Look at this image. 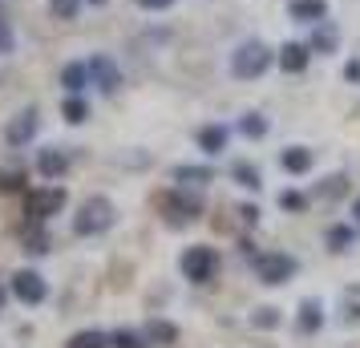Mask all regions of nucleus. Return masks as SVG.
Wrapping results in <instances>:
<instances>
[{
    "label": "nucleus",
    "instance_id": "nucleus-21",
    "mask_svg": "<svg viewBox=\"0 0 360 348\" xmlns=\"http://www.w3.org/2000/svg\"><path fill=\"white\" fill-rule=\"evenodd\" d=\"M61 114H65V122H73V126H82L85 117H89V110H85V101L77 98V94H69L65 105H61Z\"/></svg>",
    "mask_w": 360,
    "mask_h": 348
},
{
    "label": "nucleus",
    "instance_id": "nucleus-25",
    "mask_svg": "<svg viewBox=\"0 0 360 348\" xmlns=\"http://www.w3.org/2000/svg\"><path fill=\"white\" fill-rule=\"evenodd\" d=\"M239 130H243L247 138H263V134H267V122H263V114H247L243 122H239Z\"/></svg>",
    "mask_w": 360,
    "mask_h": 348
},
{
    "label": "nucleus",
    "instance_id": "nucleus-38",
    "mask_svg": "<svg viewBox=\"0 0 360 348\" xmlns=\"http://www.w3.org/2000/svg\"><path fill=\"white\" fill-rule=\"evenodd\" d=\"M89 4H105V0H89Z\"/></svg>",
    "mask_w": 360,
    "mask_h": 348
},
{
    "label": "nucleus",
    "instance_id": "nucleus-15",
    "mask_svg": "<svg viewBox=\"0 0 360 348\" xmlns=\"http://www.w3.org/2000/svg\"><path fill=\"white\" fill-rule=\"evenodd\" d=\"M295 324H300V332H316L320 324H324V308H320L316 299H304V304H300V320H295Z\"/></svg>",
    "mask_w": 360,
    "mask_h": 348
},
{
    "label": "nucleus",
    "instance_id": "nucleus-7",
    "mask_svg": "<svg viewBox=\"0 0 360 348\" xmlns=\"http://www.w3.org/2000/svg\"><path fill=\"white\" fill-rule=\"evenodd\" d=\"M13 296H17L20 304H41V299L49 296V288H45V280H41L37 271H29V267H25V271H17V276H13Z\"/></svg>",
    "mask_w": 360,
    "mask_h": 348
},
{
    "label": "nucleus",
    "instance_id": "nucleus-27",
    "mask_svg": "<svg viewBox=\"0 0 360 348\" xmlns=\"http://www.w3.org/2000/svg\"><path fill=\"white\" fill-rule=\"evenodd\" d=\"M77 4H82V0H49V8H53L61 20H73V17H77Z\"/></svg>",
    "mask_w": 360,
    "mask_h": 348
},
{
    "label": "nucleus",
    "instance_id": "nucleus-8",
    "mask_svg": "<svg viewBox=\"0 0 360 348\" xmlns=\"http://www.w3.org/2000/svg\"><path fill=\"white\" fill-rule=\"evenodd\" d=\"M162 207L170 211V227H182L186 219H198V211H202V202H198V199H186V195H166Z\"/></svg>",
    "mask_w": 360,
    "mask_h": 348
},
{
    "label": "nucleus",
    "instance_id": "nucleus-31",
    "mask_svg": "<svg viewBox=\"0 0 360 348\" xmlns=\"http://www.w3.org/2000/svg\"><path fill=\"white\" fill-rule=\"evenodd\" d=\"M0 53H13V29H8V20H0Z\"/></svg>",
    "mask_w": 360,
    "mask_h": 348
},
{
    "label": "nucleus",
    "instance_id": "nucleus-10",
    "mask_svg": "<svg viewBox=\"0 0 360 348\" xmlns=\"http://www.w3.org/2000/svg\"><path fill=\"white\" fill-rule=\"evenodd\" d=\"M279 166H283L288 174H308L311 170V150H304V146L283 150V154H279Z\"/></svg>",
    "mask_w": 360,
    "mask_h": 348
},
{
    "label": "nucleus",
    "instance_id": "nucleus-1",
    "mask_svg": "<svg viewBox=\"0 0 360 348\" xmlns=\"http://www.w3.org/2000/svg\"><path fill=\"white\" fill-rule=\"evenodd\" d=\"M114 202L105 199V195H94V199H85L82 202V211L73 215V231L77 235H101V231H110L114 227Z\"/></svg>",
    "mask_w": 360,
    "mask_h": 348
},
{
    "label": "nucleus",
    "instance_id": "nucleus-37",
    "mask_svg": "<svg viewBox=\"0 0 360 348\" xmlns=\"http://www.w3.org/2000/svg\"><path fill=\"white\" fill-rule=\"evenodd\" d=\"M352 215H356V223H360V199H356V202H352Z\"/></svg>",
    "mask_w": 360,
    "mask_h": 348
},
{
    "label": "nucleus",
    "instance_id": "nucleus-23",
    "mask_svg": "<svg viewBox=\"0 0 360 348\" xmlns=\"http://www.w3.org/2000/svg\"><path fill=\"white\" fill-rule=\"evenodd\" d=\"M25 251H33V255H45V251H49V235L41 231V227L25 231Z\"/></svg>",
    "mask_w": 360,
    "mask_h": 348
},
{
    "label": "nucleus",
    "instance_id": "nucleus-32",
    "mask_svg": "<svg viewBox=\"0 0 360 348\" xmlns=\"http://www.w3.org/2000/svg\"><path fill=\"white\" fill-rule=\"evenodd\" d=\"M344 191V179L336 174V179H328V186H324V195H340Z\"/></svg>",
    "mask_w": 360,
    "mask_h": 348
},
{
    "label": "nucleus",
    "instance_id": "nucleus-20",
    "mask_svg": "<svg viewBox=\"0 0 360 348\" xmlns=\"http://www.w3.org/2000/svg\"><path fill=\"white\" fill-rule=\"evenodd\" d=\"M311 49L316 53H332L336 49V29H332L328 20H320V29H316V37H311Z\"/></svg>",
    "mask_w": 360,
    "mask_h": 348
},
{
    "label": "nucleus",
    "instance_id": "nucleus-4",
    "mask_svg": "<svg viewBox=\"0 0 360 348\" xmlns=\"http://www.w3.org/2000/svg\"><path fill=\"white\" fill-rule=\"evenodd\" d=\"M214 271H219V255H214V247L198 243V247H186V251H182V276H186L191 283L214 280Z\"/></svg>",
    "mask_w": 360,
    "mask_h": 348
},
{
    "label": "nucleus",
    "instance_id": "nucleus-11",
    "mask_svg": "<svg viewBox=\"0 0 360 348\" xmlns=\"http://www.w3.org/2000/svg\"><path fill=\"white\" fill-rule=\"evenodd\" d=\"M37 170L45 174V179H61L69 170V158L61 150H41V158H37Z\"/></svg>",
    "mask_w": 360,
    "mask_h": 348
},
{
    "label": "nucleus",
    "instance_id": "nucleus-12",
    "mask_svg": "<svg viewBox=\"0 0 360 348\" xmlns=\"http://www.w3.org/2000/svg\"><path fill=\"white\" fill-rule=\"evenodd\" d=\"M146 340L150 344H158V348H170L174 340H179V328H174L170 320H150L146 324Z\"/></svg>",
    "mask_w": 360,
    "mask_h": 348
},
{
    "label": "nucleus",
    "instance_id": "nucleus-6",
    "mask_svg": "<svg viewBox=\"0 0 360 348\" xmlns=\"http://www.w3.org/2000/svg\"><path fill=\"white\" fill-rule=\"evenodd\" d=\"M85 69H89V82L98 85L101 94H117V85H122V69H117L105 53H94Z\"/></svg>",
    "mask_w": 360,
    "mask_h": 348
},
{
    "label": "nucleus",
    "instance_id": "nucleus-14",
    "mask_svg": "<svg viewBox=\"0 0 360 348\" xmlns=\"http://www.w3.org/2000/svg\"><path fill=\"white\" fill-rule=\"evenodd\" d=\"M198 146L207 150V154H223L227 150V130L223 126H202L198 130Z\"/></svg>",
    "mask_w": 360,
    "mask_h": 348
},
{
    "label": "nucleus",
    "instance_id": "nucleus-16",
    "mask_svg": "<svg viewBox=\"0 0 360 348\" xmlns=\"http://www.w3.org/2000/svg\"><path fill=\"white\" fill-rule=\"evenodd\" d=\"M328 4L324 0H292V17L295 20H324Z\"/></svg>",
    "mask_w": 360,
    "mask_h": 348
},
{
    "label": "nucleus",
    "instance_id": "nucleus-3",
    "mask_svg": "<svg viewBox=\"0 0 360 348\" xmlns=\"http://www.w3.org/2000/svg\"><path fill=\"white\" fill-rule=\"evenodd\" d=\"M61 207H65V191L61 186H37V191L25 195V215L33 223H45L49 215H61Z\"/></svg>",
    "mask_w": 360,
    "mask_h": 348
},
{
    "label": "nucleus",
    "instance_id": "nucleus-24",
    "mask_svg": "<svg viewBox=\"0 0 360 348\" xmlns=\"http://www.w3.org/2000/svg\"><path fill=\"white\" fill-rule=\"evenodd\" d=\"M352 239H356V235H352V227H332V231H328L332 251H348V247H352Z\"/></svg>",
    "mask_w": 360,
    "mask_h": 348
},
{
    "label": "nucleus",
    "instance_id": "nucleus-29",
    "mask_svg": "<svg viewBox=\"0 0 360 348\" xmlns=\"http://www.w3.org/2000/svg\"><path fill=\"white\" fill-rule=\"evenodd\" d=\"M20 179H25L20 170H0V191H17Z\"/></svg>",
    "mask_w": 360,
    "mask_h": 348
},
{
    "label": "nucleus",
    "instance_id": "nucleus-34",
    "mask_svg": "<svg viewBox=\"0 0 360 348\" xmlns=\"http://www.w3.org/2000/svg\"><path fill=\"white\" fill-rule=\"evenodd\" d=\"M138 4H142V8H170L174 0H138Z\"/></svg>",
    "mask_w": 360,
    "mask_h": 348
},
{
    "label": "nucleus",
    "instance_id": "nucleus-9",
    "mask_svg": "<svg viewBox=\"0 0 360 348\" xmlns=\"http://www.w3.org/2000/svg\"><path fill=\"white\" fill-rule=\"evenodd\" d=\"M33 134H37V110H25V114H17L8 122L4 138H8L13 146H25V142H33Z\"/></svg>",
    "mask_w": 360,
    "mask_h": 348
},
{
    "label": "nucleus",
    "instance_id": "nucleus-35",
    "mask_svg": "<svg viewBox=\"0 0 360 348\" xmlns=\"http://www.w3.org/2000/svg\"><path fill=\"white\" fill-rule=\"evenodd\" d=\"M344 77H348V82H360V61H352V65L344 69Z\"/></svg>",
    "mask_w": 360,
    "mask_h": 348
},
{
    "label": "nucleus",
    "instance_id": "nucleus-36",
    "mask_svg": "<svg viewBox=\"0 0 360 348\" xmlns=\"http://www.w3.org/2000/svg\"><path fill=\"white\" fill-rule=\"evenodd\" d=\"M4 304H8V292H4V283H0V312H4Z\"/></svg>",
    "mask_w": 360,
    "mask_h": 348
},
{
    "label": "nucleus",
    "instance_id": "nucleus-2",
    "mask_svg": "<svg viewBox=\"0 0 360 348\" xmlns=\"http://www.w3.org/2000/svg\"><path fill=\"white\" fill-rule=\"evenodd\" d=\"M267 65H271V49H267L263 41H247V45H239L235 57H231V73H235V77H243V82L267 73Z\"/></svg>",
    "mask_w": 360,
    "mask_h": 348
},
{
    "label": "nucleus",
    "instance_id": "nucleus-22",
    "mask_svg": "<svg viewBox=\"0 0 360 348\" xmlns=\"http://www.w3.org/2000/svg\"><path fill=\"white\" fill-rule=\"evenodd\" d=\"M174 179H179V183H211L214 174L211 170H207V166H179V170H174Z\"/></svg>",
    "mask_w": 360,
    "mask_h": 348
},
{
    "label": "nucleus",
    "instance_id": "nucleus-5",
    "mask_svg": "<svg viewBox=\"0 0 360 348\" xmlns=\"http://www.w3.org/2000/svg\"><path fill=\"white\" fill-rule=\"evenodd\" d=\"M295 271H300V264H295L292 255H283V251H263V255H255V276L263 283H288Z\"/></svg>",
    "mask_w": 360,
    "mask_h": 348
},
{
    "label": "nucleus",
    "instance_id": "nucleus-26",
    "mask_svg": "<svg viewBox=\"0 0 360 348\" xmlns=\"http://www.w3.org/2000/svg\"><path fill=\"white\" fill-rule=\"evenodd\" d=\"M251 324H255V328H276V324H279V312H276V308H255Z\"/></svg>",
    "mask_w": 360,
    "mask_h": 348
},
{
    "label": "nucleus",
    "instance_id": "nucleus-33",
    "mask_svg": "<svg viewBox=\"0 0 360 348\" xmlns=\"http://www.w3.org/2000/svg\"><path fill=\"white\" fill-rule=\"evenodd\" d=\"M239 215H243V223H255L259 219V207H239Z\"/></svg>",
    "mask_w": 360,
    "mask_h": 348
},
{
    "label": "nucleus",
    "instance_id": "nucleus-30",
    "mask_svg": "<svg viewBox=\"0 0 360 348\" xmlns=\"http://www.w3.org/2000/svg\"><path fill=\"white\" fill-rule=\"evenodd\" d=\"M114 348H142V344H138V336H134V332L122 328V332H114Z\"/></svg>",
    "mask_w": 360,
    "mask_h": 348
},
{
    "label": "nucleus",
    "instance_id": "nucleus-28",
    "mask_svg": "<svg viewBox=\"0 0 360 348\" xmlns=\"http://www.w3.org/2000/svg\"><path fill=\"white\" fill-rule=\"evenodd\" d=\"M279 207H283V211H304L308 199H304L300 191H283V195H279Z\"/></svg>",
    "mask_w": 360,
    "mask_h": 348
},
{
    "label": "nucleus",
    "instance_id": "nucleus-19",
    "mask_svg": "<svg viewBox=\"0 0 360 348\" xmlns=\"http://www.w3.org/2000/svg\"><path fill=\"white\" fill-rule=\"evenodd\" d=\"M85 82H89V69L85 65H65L61 69V85H65L69 94H82Z\"/></svg>",
    "mask_w": 360,
    "mask_h": 348
},
{
    "label": "nucleus",
    "instance_id": "nucleus-18",
    "mask_svg": "<svg viewBox=\"0 0 360 348\" xmlns=\"http://www.w3.org/2000/svg\"><path fill=\"white\" fill-rule=\"evenodd\" d=\"M231 179H235L239 186H247V191H259V183H263L259 170H255L251 162H235V166H231Z\"/></svg>",
    "mask_w": 360,
    "mask_h": 348
},
{
    "label": "nucleus",
    "instance_id": "nucleus-13",
    "mask_svg": "<svg viewBox=\"0 0 360 348\" xmlns=\"http://www.w3.org/2000/svg\"><path fill=\"white\" fill-rule=\"evenodd\" d=\"M279 65H283V73H304L308 69V49L304 45H283L279 49Z\"/></svg>",
    "mask_w": 360,
    "mask_h": 348
},
{
    "label": "nucleus",
    "instance_id": "nucleus-17",
    "mask_svg": "<svg viewBox=\"0 0 360 348\" xmlns=\"http://www.w3.org/2000/svg\"><path fill=\"white\" fill-rule=\"evenodd\" d=\"M69 348H114V336H105V332L89 328V332H77V336L69 340Z\"/></svg>",
    "mask_w": 360,
    "mask_h": 348
}]
</instances>
